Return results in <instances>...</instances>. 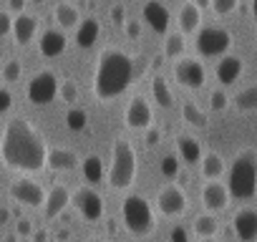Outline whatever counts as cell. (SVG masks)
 <instances>
[{"label": "cell", "mask_w": 257, "mask_h": 242, "mask_svg": "<svg viewBox=\"0 0 257 242\" xmlns=\"http://www.w3.org/2000/svg\"><path fill=\"white\" fill-rule=\"evenodd\" d=\"M154 207L159 209L162 217L174 219V217H182V214L187 212L189 199H187V192H184L179 184L169 182V184H164V187L157 192V202H154Z\"/></svg>", "instance_id": "obj_9"}, {"label": "cell", "mask_w": 257, "mask_h": 242, "mask_svg": "<svg viewBox=\"0 0 257 242\" xmlns=\"http://www.w3.org/2000/svg\"><path fill=\"white\" fill-rule=\"evenodd\" d=\"M182 116H184V121H187L189 127H197V129H204L207 127V113L197 103H192V101H187L182 106Z\"/></svg>", "instance_id": "obj_30"}, {"label": "cell", "mask_w": 257, "mask_h": 242, "mask_svg": "<svg viewBox=\"0 0 257 242\" xmlns=\"http://www.w3.org/2000/svg\"><path fill=\"white\" fill-rule=\"evenodd\" d=\"M227 106H229V96H227L224 91L217 88V91L209 93V108H212V111H224Z\"/></svg>", "instance_id": "obj_36"}, {"label": "cell", "mask_w": 257, "mask_h": 242, "mask_svg": "<svg viewBox=\"0 0 257 242\" xmlns=\"http://www.w3.org/2000/svg\"><path fill=\"white\" fill-rule=\"evenodd\" d=\"M137 169H139V162H137L134 144L128 139H116L111 147V162H108V172H106L108 187L116 192L128 189L137 179Z\"/></svg>", "instance_id": "obj_4"}, {"label": "cell", "mask_w": 257, "mask_h": 242, "mask_svg": "<svg viewBox=\"0 0 257 242\" xmlns=\"http://www.w3.org/2000/svg\"><path fill=\"white\" fill-rule=\"evenodd\" d=\"M8 197H11L16 204L38 209V207H43V202H46V189H43V184H38V182H33V179H28V177H23V179L11 182Z\"/></svg>", "instance_id": "obj_11"}, {"label": "cell", "mask_w": 257, "mask_h": 242, "mask_svg": "<svg viewBox=\"0 0 257 242\" xmlns=\"http://www.w3.org/2000/svg\"><path fill=\"white\" fill-rule=\"evenodd\" d=\"M86 242H106V239H98V237H93V239H86Z\"/></svg>", "instance_id": "obj_52"}, {"label": "cell", "mask_w": 257, "mask_h": 242, "mask_svg": "<svg viewBox=\"0 0 257 242\" xmlns=\"http://www.w3.org/2000/svg\"><path fill=\"white\" fill-rule=\"evenodd\" d=\"M164 174H169V177L177 174V159H174V157H167V159H164Z\"/></svg>", "instance_id": "obj_44"}, {"label": "cell", "mask_w": 257, "mask_h": 242, "mask_svg": "<svg viewBox=\"0 0 257 242\" xmlns=\"http://www.w3.org/2000/svg\"><path fill=\"white\" fill-rule=\"evenodd\" d=\"M11 28H13V16L8 11H0V38L11 36Z\"/></svg>", "instance_id": "obj_38"}, {"label": "cell", "mask_w": 257, "mask_h": 242, "mask_svg": "<svg viewBox=\"0 0 257 242\" xmlns=\"http://www.w3.org/2000/svg\"><path fill=\"white\" fill-rule=\"evenodd\" d=\"M66 127H68L71 132H83V129L88 127V113H86L83 108H68V113H66Z\"/></svg>", "instance_id": "obj_33"}, {"label": "cell", "mask_w": 257, "mask_h": 242, "mask_svg": "<svg viewBox=\"0 0 257 242\" xmlns=\"http://www.w3.org/2000/svg\"><path fill=\"white\" fill-rule=\"evenodd\" d=\"M189 237H187V229L184 227H174L172 229V242H187Z\"/></svg>", "instance_id": "obj_45"}, {"label": "cell", "mask_w": 257, "mask_h": 242, "mask_svg": "<svg viewBox=\"0 0 257 242\" xmlns=\"http://www.w3.org/2000/svg\"><path fill=\"white\" fill-rule=\"evenodd\" d=\"M53 18H56V23H58L61 31H71V28H76V26L81 23L78 8L71 6V3H58V6L53 8Z\"/></svg>", "instance_id": "obj_25"}, {"label": "cell", "mask_w": 257, "mask_h": 242, "mask_svg": "<svg viewBox=\"0 0 257 242\" xmlns=\"http://www.w3.org/2000/svg\"><path fill=\"white\" fill-rule=\"evenodd\" d=\"M68 204H71V189L66 184H56V187H51V192H46L43 217L46 219H56Z\"/></svg>", "instance_id": "obj_17"}, {"label": "cell", "mask_w": 257, "mask_h": 242, "mask_svg": "<svg viewBox=\"0 0 257 242\" xmlns=\"http://www.w3.org/2000/svg\"><path fill=\"white\" fill-rule=\"evenodd\" d=\"M244 71V63L239 56H232V53H224L219 61H217V68H214V76L222 86H232Z\"/></svg>", "instance_id": "obj_18"}, {"label": "cell", "mask_w": 257, "mask_h": 242, "mask_svg": "<svg viewBox=\"0 0 257 242\" xmlns=\"http://www.w3.org/2000/svg\"><path fill=\"white\" fill-rule=\"evenodd\" d=\"M123 124L132 132H147L149 127H154V108L142 93L128 98L123 111Z\"/></svg>", "instance_id": "obj_10"}, {"label": "cell", "mask_w": 257, "mask_h": 242, "mask_svg": "<svg viewBox=\"0 0 257 242\" xmlns=\"http://www.w3.org/2000/svg\"><path fill=\"white\" fill-rule=\"evenodd\" d=\"M177 152H179V159L184 164H199V159H202V147L189 134H179L177 137Z\"/></svg>", "instance_id": "obj_23"}, {"label": "cell", "mask_w": 257, "mask_h": 242, "mask_svg": "<svg viewBox=\"0 0 257 242\" xmlns=\"http://www.w3.org/2000/svg\"><path fill=\"white\" fill-rule=\"evenodd\" d=\"M199 169H202V177H204L207 182H212V179H219V177L227 172V164H224V159H222L217 152H207V154H202V159H199Z\"/></svg>", "instance_id": "obj_24"}, {"label": "cell", "mask_w": 257, "mask_h": 242, "mask_svg": "<svg viewBox=\"0 0 257 242\" xmlns=\"http://www.w3.org/2000/svg\"><path fill=\"white\" fill-rule=\"evenodd\" d=\"M174 78L179 86H184L189 91H199L207 83V68L197 58H179L174 66Z\"/></svg>", "instance_id": "obj_12"}, {"label": "cell", "mask_w": 257, "mask_h": 242, "mask_svg": "<svg viewBox=\"0 0 257 242\" xmlns=\"http://www.w3.org/2000/svg\"><path fill=\"white\" fill-rule=\"evenodd\" d=\"M98 36H101V26H98L96 18H86V21H81L76 26V43H78V48H93Z\"/></svg>", "instance_id": "obj_22"}, {"label": "cell", "mask_w": 257, "mask_h": 242, "mask_svg": "<svg viewBox=\"0 0 257 242\" xmlns=\"http://www.w3.org/2000/svg\"><path fill=\"white\" fill-rule=\"evenodd\" d=\"M26 96H28V101L36 103V106L51 103V101L58 96V76H56L51 68H43V71L33 73L31 81H28Z\"/></svg>", "instance_id": "obj_7"}, {"label": "cell", "mask_w": 257, "mask_h": 242, "mask_svg": "<svg viewBox=\"0 0 257 242\" xmlns=\"http://www.w3.org/2000/svg\"><path fill=\"white\" fill-rule=\"evenodd\" d=\"M144 56H128L121 48H106L93 68V93L98 101H111L121 96L134 78L144 71Z\"/></svg>", "instance_id": "obj_2"}, {"label": "cell", "mask_w": 257, "mask_h": 242, "mask_svg": "<svg viewBox=\"0 0 257 242\" xmlns=\"http://www.w3.org/2000/svg\"><path fill=\"white\" fill-rule=\"evenodd\" d=\"M33 234V224L28 219H18V237H31Z\"/></svg>", "instance_id": "obj_41"}, {"label": "cell", "mask_w": 257, "mask_h": 242, "mask_svg": "<svg viewBox=\"0 0 257 242\" xmlns=\"http://www.w3.org/2000/svg\"><path fill=\"white\" fill-rule=\"evenodd\" d=\"M177 23H179V33H184V36L197 33V31H199V26H202V8H199V6H194L192 0H187V3L179 8Z\"/></svg>", "instance_id": "obj_21"}, {"label": "cell", "mask_w": 257, "mask_h": 242, "mask_svg": "<svg viewBox=\"0 0 257 242\" xmlns=\"http://www.w3.org/2000/svg\"><path fill=\"white\" fill-rule=\"evenodd\" d=\"M212 11L217 13V16H229V13H234L237 11V6H239V0H212Z\"/></svg>", "instance_id": "obj_35"}, {"label": "cell", "mask_w": 257, "mask_h": 242, "mask_svg": "<svg viewBox=\"0 0 257 242\" xmlns=\"http://www.w3.org/2000/svg\"><path fill=\"white\" fill-rule=\"evenodd\" d=\"M66 46H68V38H66V33L58 31V28L43 31V36H41V41H38V48H41V53H43L46 58H58V56L66 51Z\"/></svg>", "instance_id": "obj_20"}, {"label": "cell", "mask_w": 257, "mask_h": 242, "mask_svg": "<svg viewBox=\"0 0 257 242\" xmlns=\"http://www.w3.org/2000/svg\"><path fill=\"white\" fill-rule=\"evenodd\" d=\"M71 204L78 209V214L86 222H98L103 217V212H106L103 197L91 184H81L76 192H71Z\"/></svg>", "instance_id": "obj_8"}, {"label": "cell", "mask_w": 257, "mask_h": 242, "mask_svg": "<svg viewBox=\"0 0 257 242\" xmlns=\"http://www.w3.org/2000/svg\"><path fill=\"white\" fill-rule=\"evenodd\" d=\"M121 219H123V227L132 237H149L157 227L154 204L142 194H128L121 202Z\"/></svg>", "instance_id": "obj_5"}, {"label": "cell", "mask_w": 257, "mask_h": 242, "mask_svg": "<svg viewBox=\"0 0 257 242\" xmlns=\"http://www.w3.org/2000/svg\"><path fill=\"white\" fill-rule=\"evenodd\" d=\"M8 217H11V212L3 207V209H0V224H6V222H8Z\"/></svg>", "instance_id": "obj_47"}, {"label": "cell", "mask_w": 257, "mask_h": 242, "mask_svg": "<svg viewBox=\"0 0 257 242\" xmlns=\"http://www.w3.org/2000/svg\"><path fill=\"white\" fill-rule=\"evenodd\" d=\"M192 3H194V6H199V8H207V6L212 3V0H192Z\"/></svg>", "instance_id": "obj_49"}, {"label": "cell", "mask_w": 257, "mask_h": 242, "mask_svg": "<svg viewBox=\"0 0 257 242\" xmlns=\"http://www.w3.org/2000/svg\"><path fill=\"white\" fill-rule=\"evenodd\" d=\"M78 96H81V91H78V83H76L73 78H63V81H58V98H61L63 103L73 106V103L78 101Z\"/></svg>", "instance_id": "obj_32"}, {"label": "cell", "mask_w": 257, "mask_h": 242, "mask_svg": "<svg viewBox=\"0 0 257 242\" xmlns=\"http://www.w3.org/2000/svg\"><path fill=\"white\" fill-rule=\"evenodd\" d=\"M234 106L239 111H257V86H247L234 96Z\"/></svg>", "instance_id": "obj_31"}, {"label": "cell", "mask_w": 257, "mask_h": 242, "mask_svg": "<svg viewBox=\"0 0 257 242\" xmlns=\"http://www.w3.org/2000/svg\"><path fill=\"white\" fill-rule=\"evenodd\" d=\"M159 137H162V134H159L157 127H149V129H147V144H149V147H154V144L159 142Z\"/></svg>", "instance_id": "obj_43"}, {"label": "cell", "mask_w": 257, "mask_h": 242, "mask_svg": "<svg viewBox=\"0 0 257 242\" xmlns=\"http://www.w3.org/2000/svg\"><path fill=\"white\" fill-rule=\"evenodd\" d=\"M46 167L51 172H71L78 167V154L68 147H53L46 154Z\"/></svg>", "instance_id": "obj_19"}, {"label": "cell", "mask_w": 257, "mask_h": 242, "mask_svg": "<svg viewBox=\"0 0 257 242\" xmlns=\"http://www.w3.org/2000/svg\"><path fill=\"white\" fill-rule=\"evenodd\" d=\"M18 242H31V237H18Z\"/></svg>", "instance_id": "obj_51"}, {"label": "cell", "mask_w": 257, "mask_h": 242, "mask_svg": "<svg viewBox=\"0 0 257 242\" xmlns=\"http://www.w3.org/2000/svg\"><path fill=\"white\" fill-rule=\"evenodd\" d=\"M227 192L232 199L249 202L257 194V152L242 149L227 172Z\"/></svg>", "instance_id": "obj_3"}, {"label": "cell", "mask_w": 257, "mask_h": 242, "mask_svg": "<svg viewBox=\"0 0 257 242\" xmlns=\"http://www.w3.org/2000/svg\"><path fill=\"white\" fill-rule=\"evenodd\" d=\"M144 21H147V26L154 31V33H159V36H167L169 33V23H172V13H169V8L164 6V3H159V0H149V3L144 6Z\"/></svg>", "instance_id": "obj_15"}, {"label": "cell", "mask_w": 257, "mask_h": 242, "mask_svg": "<svg viewBox=\"0 0 257 242\" xmlns=\"http://www.w3.org/2000/svg\"><path fill=\"white\" fill-rule=\"evenodd\" d=\"M21 76H23L21 61H6V66H3V81L6 83H16V81H21Z\"/></svg>", "instance_id": "obj_34"}, {"label": "cell", "mask_w": 257, "mask_h": 242, "mask_svg": "<svg viewBox=\"0 0 257 242\" xmlns=\"http://www.w3.org/2000/svg\"><path fill=\"white\" fill-rule=\"evenodd\" d=\"M81 172H83V179L86 184H96L103 179V159L96 157V154H88L83 162H81Z\"/></svg>", "instance_id": "obj_27"}, {"label": "cell", "mask_w": 257, "mask_h": 242, "mask_svg": "<svg viewBox=\"0 0 257 242\" xmlns=\"http://www.w3.org/2000/svg\"><path fill=\"white\" fill-rule=\"evenodd\" d=\"M152 98L157 101L159 108H172L174 106V93H172V88H169L164 76H157L152 81Z\"/></svg>", "instance_id": "obj_26"}, {"label": "cell", "mask_w": 257, "mask_h": 242, "mask_svg": "<svg viewBox=\"0 0 257 242\" xmlns=\"http://www.w3.org/2000/svg\"><path fill=\"white\" fill-rule=\"evenodd\" d=\"M123 33H126V38L128 41H137L139 36H142V21H123Z\"/></svg>", "instance_id": "obj_37"}, {"label": "cell", "mask_w": 257, "mask_h": 242, "mask_svg": "<svg viewBox=\"0 0 257 242\" xmlns=\"http://www.w3.org/2000/svg\"><path fill=\"white\" fill-rule=\"evenodd\" d=\"M11 106H13V93L6 86H0V113L11 111Z\"/></svg>", "instance_id": "obj_39"}, {"label": "cell", "mask_w": 257, "mask_h": 242, "mask_svg": "<svg viewBox=\"0 0 257 242\" xmlns=\"http://www.w3.org/2000/svg\"><path fill=\"white\" fill-rule=\"evenodd\" d=\"M48 239V232L46 229H38V232H33V239L31 242H46Z\"/></svg>", "instance_id": "obj_46"}, {"label": "cell", "mask_w": 257, "mask_h": 242, "mask_svg": "<svg viewBox=\"0 0 257 242\" xmlns=\"http://www.w3.org/2000/svg\"><path fill=\"white\" fill-rule=\"evenodd\" d=\"M232 229L239 242H257V209L254 207H239L232 217Z\"/></svg>", "instance_id": "obj_13"}, {"label": "cell", "mask_w": 257, "mask_h": 242, "mask_svg": "<svg viewBox=\"0 0 257 242\" xmlns=\"http://www.w3.org/2000/svg\"><path fill=\"white\" fill-rule=\"evenodd\" d=\"M11 36L18 46H31L33 38L38 36V18L31 16V13H18L13 18V28H11Z\"/></svg>", "instance_id": "obj_16"}, {"label": "cell", "mask_w": 257, "mask_h": 242, "mask_svg": "<svg viewBox=\"0 0 257 242\" xmlns=\"http://www.w3.org/2000/svg\"><path fill=\"white\" fill-rule=\"evenodd\" d=\"M111 21H113L116 26H118V23L123 26V21H126V8H123V6H113V8H111Z\"/></svg>", "instance_id": "obj_40"}, {"label": "cell", "mask_w": 257, "mask_h": 242, "mask_svg": "<svg viewBox=\"0 0 257 242\" xmlns=\"http://www.w3.org/2000/svg\"><path fill=\"white\" fill-rule=\"evenodd\" d=\"M26 3H28V0H8V8H11V13H23L26 11Z\"/></svg>", "instance_id": "obj_42"}, {"label": "cell", "mask_w": 257, "mask_h": 242, "mask_svg": "<svg viewBox=\"0 0 257 242\" xmlns=\"http://www.w3.org/2000/svg\"><path fill=\"white\" fill-rule=\"evenodd\" d=\"M229 192H227V184H222V182H217V179H212V182H207L204 187H202V204H204V209L207 212H222V209H227V204H229Z\"/></svg>", "instance_id": "obj_14"}, {"label": "cell", "mask_w": 257, "mask_h": 242, "mask_svg": "<svg viewBox=\"0 0 257 242\" xmlns=\"http://www.w3.org/2000/svg\"><path fill=\"white\" fill-rule=\"evenodd\" d=\"M197 53L202 58H222L232 48V33L219 26H207L197 31Z\"/></svg>", "instance_id": "obj_6"}, {"label": "cell", "mask_w": 257, "mask_h": 242, "mask_svg": "<svg viewBox=\"0 0 257 242\" xmlns=\"http://www.w3.org/2000/svg\"><path fill=\"white\" fill-rule=\"evenodd\" d=\"M197 242H217V239H214V237H199Z\"/></svg>", "instance_id": "obj_50"}, {"label": "cell", "mask_w": 257, "mask_h": 242, "mask_svg": "<svg viewBox=\"0 0 257 242\" xmlns=\"http://www.w3.org/2000/svg\"><path fill=\"white\" fill-rule=\"evenodd\" d=\"M252 18H254V31H257V0H252Z\"/></svg>", "instance_id": "obj_48"}, {"label": "cell", "mask_w": 257, "mask_h": 242, "mask_svg": "<svg viewBox=\"0 0 257 242\" xmlns=\"http://www.w3.org/2000/svg\"><path fill=\"white\" fill-rule=\"evenodd\" d=\"M48 144L43 134L26 116H13L6 121L0 134V162L11 172H41L46 167Z\"/></svg>", "instance_id": "obj_1"}, {"label": "cell", "mask_w": 257, "mask_h": 242, "mask_svg": "<svg viewBox=\"0 0 257 242\" xmlns=\"http://www.w3.org/2000/svg\"><path fill=\"white\" fill-rule=\"evenodd\" d=\"M33 3H36V6H41V3H43V0H33Z\"/></svg>", "instance_id": "obj_53"}, {"label": "cell", "mask_w": 257, "mask_h": 242, "mask_svg": "<svg viewBox=\"0 0 257 242\" xmlns=\"http://www.w3.org/2000/svg\"><path fill=\"white\" fill-rule=\"evenodd\" d=\"M187 51V41H184V33H167L164 36V56L167 58H182Z\"/></svg>", "instance_id": "obj_29"}, {"label": "cell", "mask_w": 257, "mask_h": 242, "mask_svg": "<svg viewBox=\"0 0 257 242\" xmlns=\"http://www.w3.org/2000/svg\"><path fill=\"white\" fill-rule=\"evenodd\" d=\"M192 229H194V234H197V237H214V234H217V229H219V219H217L212 212L197 214V217H194Z\"/></svg>", "instance_id": "obj_28"}]
</instances>
